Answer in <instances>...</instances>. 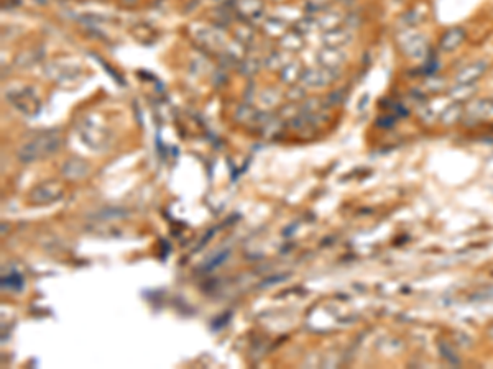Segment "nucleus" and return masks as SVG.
I'll list each match as a JSON object with an SVG mask.
<instances>
[{"label": "nucleus", "instance_id": "f257e3e1", "mask_svg": "<svg viewBox=\"0 0 493 369\" xmlns=\"http://www.w3.org/2000/svg\"><path fill=\"white\" fill-rule=\"evenodd\" d=\"M460 41H462V31H460V30H452V31H449V33L446 35L444 39H442V48H444L446 51H449V49L457 46Z\"/></svg>", "mask_w": 493, "mask_h": 369}]
</instances>
